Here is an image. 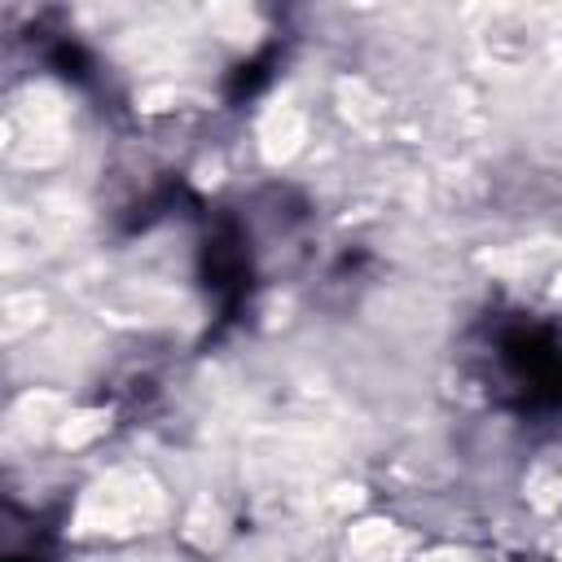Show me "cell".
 Returning a JSON list of instances; mask_svg holds the SVG:
<instances>
[{
    "instance_id": "obj_1",
    "label": "cell",
    "mask_w": 562,
    "mask_h": 562,
    "mask_svg": "<svg viewBox=\"0 0 562 562\" xmlns=\"http://www.w3.org/2000/svg\"><path fill=\"white\" fill-rule=\"evenodd\" d=\"M483 378L492 395L522 417L562 413V329L544 316H501L487 329Z\"/></svg>"
}]
</instances>
